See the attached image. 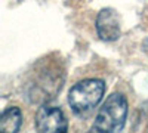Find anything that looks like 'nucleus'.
I'll return each instance as SVG.
<instances>
[{
    "mask_svg": "<svg viewBox=\"0 0 148 133\" xmlns=\"http://www.w3.org/2000/svg\"><path fill=\"white\" fill-rule=\"evenodd\" d=\"M127 117V101L121 93L110 95L98 113L93 130L96 132H120L125 127Z\"/></svg>",
    "mask_w": 148,
    "mask_h": 133,
    "instance_id": "f257e3e1",
    "label": "nucleus"
},
{
    "mask_svg": "<svg viewBox=\"0 0 148 133\" xmlns=\"http://www.w3.org/2000/svg\"><path fill=\"white\" fill-rule=\"evenodd\" d=\"M105 92L102 80L89 78L74 84L68 93V104L76 114H84L101 102Z\"/></svg>",
    "mask_w": 148,
    "mask_h": 133,
    "instance_id": "f03ea898",
    "label": "nucleus"
},
{
    "mask_svg": "<svg viewBox=\"0 0 148 133\" xmlns=\"http://www.w3.org/2000/svg\"><path fill=\"white\" fill-rule=\"evenodd\" d=\"M36 129L39 132H67L68 123L59 108L45 105L36 114Z\"/></svg>",
    "mask_w": 148,
    "mask_h": 133,
    "instance_id": "7ed1b4c3",
    "label": "nucleus"
},
{
    "mask_svg": "<svg viewBox=\"0 0 148 133\" xmlns=\"http://www.w3.org/2000/svg\"><path fill=\"white\" fill-rule=\"evenodd\" d=\"M96 31L104 42H114L120 35V21L114 9H102L96 18Z\"/></svg>",
    "mask_w": 148,
    "mask_h": 133,
    "instance_id": "20e7f679",
    "label": "nucleus"
},
{
    "mask_svg": "<svg viewBox=\"0 0 148 133\" xmlns=\"http://www.w3.org/2000/svg\"><path fill=\"white\" fill-rule=\"evenodd\" d=\"M22 123V115L19 108L10 106L3 111L2 117H0V130L5 133H15L19 130Z\"/></svg>",
    "mask_w": 148,
    "mask_h": 133,
    "instance_id": "39448f33",
    "label": "nucleus"
}]
</instances>
